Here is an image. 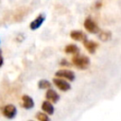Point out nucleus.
<instances>
[{"instance_id":"obj_5","label":"nucleus","mask_w":121,"mask_h":121,"mask_svg":"<svg viewBox=\"0 0 121 121\" xmlns=\"http://www.w3.org/2000/svg\"><path fill=\"white\" fill-rule=\"evenodd\" d=\"M53 83H54V85L59 90L62 91V92H66V91H68V90L71 89L70 83L67 80H65L63 78H53Z\"/></svg>"},{"instance_id":"obj_2","label":"nucleus","mask_w":121,"mask_h":121,"mask_svg":"<svg viewBox=\"0 0 121 121\" xmlns=\"http://www.w3.org/2000/svg\"><path fill=\"white\" fill-rule=\"evenodd\" d=\"M55 76L56 78H60L68 81H73L75 80V78H76L75 73L69 69H60L55 73Z\"/></svg>"},{"instance_id":"obj_7","label":"nucleus","mask_w":121,"mask_h":121,"mask_svg":"<svg viewBox=\"0 0 121 121\" xmlns=\"http://www.w3.org/2000/svg\"><path fill=\"white\" fill-rule=\"evenodd\" d=\"M21 100H22L21 101V106L24 109L29 110V109H31V108L34 107V101H33V99H32L31 96H29L27 95H23Z\"/></svg>"},{"instance_id":"obj_12","label":"nucleus","mask_w":121,"mask_h":121,"mask_svg":"<svg viewBox=\"0 0 121 121\" xmlns=\"http://www.w3.org/2000/svg\"><path fill=\"white\" fill-rule=\"evenodd\" d=\"M64 52H65L66 54H73V55H76V54H78L79 48H78L76 44L69 43V44H67V45L64 47Z\"/></svg>"},{"instance_id":"obj_1","label":"nucleus","mask_w":121,"mask_h":121,"mask_svg":"<svg viewBox=\"0 0 121 121\" xmlns=\"http://www.w3.org/2000/svg\"><path fill=\"white\" fill-rule=\"evenodd\" d=\"M72 63L77 68H78L80 70H83V69H87L88 68V66L90 64V60H89V58L87 56L76 54L72 58Z\"/></svg>"},{"instance_id":"obj_10","label":"nucleus","mask_w":121,"mask_h":121,"mask_svg":"<svg viewBox=\"0 0 121 121\" xmlns=\"http://www.w3.org/2000/svg\"><path fill=\"white\" fill-rule=\"evenodd\" d=\"M70 37L74 41H78V42H83L87 39V35L80 30H72L70 32Z\"/></svg>"},{"instance_id":"obj_11","label":"nucleus","mask_w":121,"mask_h":121,"mask_svg":"<svg viewBox=\"0 0 121 121\" xmlns=\"http://www.w3.org/2000/svg\"><path fill=\"white\" fill-rule=\"evenodd\" d=\"M42 110L43 112H45L47 115H52L54 113V106L51 102L47 101V100H44L43 103H42Z\"/></svg>"},{"instance_id":"obj_14","label":"nucleus","mask_w":121,"mask_h":121,"mask_svg":"<svg viewBox=\"0 0 121 121\" xmlns=\"http://www.w3.org/2000/svg\"><path fill=\"white\" fill-rule=\"evenodd\" d=\"M38 87L40 89H43V90H45V89H49L51 87V83L50 81H48L47 79H41L39 82H38Z\"/></svg>"},{"instance_id":"obj_13","label":"nucleus","mask_w":121,"mask_h":121,"mask_svg":"<svg viewBox=\"0 0 121 121\" xmlns=\"http://www.w3.org/2000/svg\"><path fill=\"white\" fill-rule=\"evenodd\" d=\"M98 37L101 41L103 42H107L112 38V33L109 30H102L98 32Z\"/></svg>"},{"instance_id":"obj_17","label":"nucleus","mask_w":121,"mask_h":121,"mask_svg":"<svg viewBox=\"0 0 121 121\" xmlns=\"http://www.w3.org/2000/svg\"><path fill=\"white\" fill-rule=\"evenodd\" d=\"M3 62H4V59H3L2 54H1V51H0V67L3 65Z\"/></svg>"},{"instance_id":"obj_16","label":"nucleus","mask_w":121,"mask_h":121,"mask_svg":"<svg viewBox=\"0 0 121 121\" xmlns=\"http://www.w3.org/2000/svg\"><path fill=\"white\" fill-rule=\"evenodd\" d=\"M60 65H65V66H69V65H70V63L67 62L65 60H62L60 62Z\"/></svg>"},{"instance_id":"obj_15","label":"nucleus","mask_w":121,"mask_h":121,"mask_svg":"<svg viewBox=\"0 0 121 121\" xmlns=\"http://www.w3.org/2000/svg\"><path fill=\"white\" fill-rule=\"evenodd\" d=\"M36 118L38 119V121H50L49 115H47L45 112H38L36 113Z\"/></svg>"},{"instance_id":"obj_9","label":"nucleus","mask_w":121,"mask_h":121,"mask_svg":"<svg viewBox=\"0 0 121 121\" xmlns=\"http://www.w3.org/2000/svg\"><path fill=\"white\" fill-rule=\"evenodd\" d=\"M44 19H45V16H44L43 14H40V15H38V16H37V17L30 23V25H29L30 29H31V30H35V29L39 28V27L42 26V24L43 23Z\"/></svg>"},{"instance_id":"obj_8","label":"nucleus","mask_w":121,"mask_h":121,"mask_svg":"<svg viewBox=\"0 0 121 121\" xmlns=\"http://www.w3.org/2000/svg\"><path fill=\"white\" fill-rule=\"evenodd\" d=\"M83 45H84L85 49L89 53H91V54H94L96 51L97 47H98V43L96 42L91 41V40H88V39H86L85 41H83Z\"/></svg>"},{"instance_id":"obj_4","label":"nucleus","mask_w":121,"mask_h":121,"mask_svg":"<svg viewBox=\"0 0 121 121\" xmlns=\"http://www.w3.org/2000/svg\"><path fill=\"white\" fill-rule=\"evenodd\" d=\"M16 113H17V109L13 104H7L2 108V114L8 119L14 118Z\"/></svg>"},{"instance_id":"obj_3","label":"nucleus","mask_w":121,"mask_h":121,"mask_svg":"<svg viewBox=\"0 0 121 121\" xmlns=\"http://www.w3.org/2000/svg\"><path fill=\"white\" fill-rule=\"evenodd\" d=\"M83 26L85 27V29L90 32V33H93V34H95V33H98L100 31L99 29V26L96 25V23L90 17L86 18L84 23H83Z\"/></svg>"},{"instance_id":"obj_6","label":"nucleus","mask_w":121,"mask_h":121,"mask_svg":"<svg viewBox=\"0 0 121 121\" xmlns=\"http://www.w3.org/2000/svg\"><path fill=\"white\" fill-rule=\"evenodd\" d=\"M45 98L47 101L51 102V103H57L60 99V95L53 89H47L46 93H45Z\"/></svg>"},{"instance_id":"obj_18","label":"nucleus","mask_w":121,"mask_h":121,"mask_svg":"<svg viewBox=\"0 0 121 121\" xmlns=\"http://www.w3.org/2000/svg\"><path fill=\"white\" fill-rule=\"evenodd\" d=\"M28 121H33V120H28Z\"/></svg>"}]
</instances>
